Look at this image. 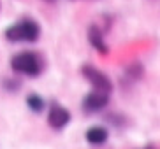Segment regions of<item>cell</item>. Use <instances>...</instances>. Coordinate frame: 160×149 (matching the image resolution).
Returning a JSON list of instances; mask_svg holds the SVG:
<instances>
[{
	"label": "cell",
	"mask_w": 160,
	"mask_h": 149,
	"mask_svg": "<svg viewBox=\"0 0 160 149\" xmlns=\"http://www.w3.org/2000/svg\"><path fill=\"white\" fill-rule=\"evenodd\" d=\"M11 67L18 74L28 75V77H37L42 72V60H41V56L37 53L23 51V53H18V55L12 56Z\"/></svg>",
	"instance_id": "6da1fadb"
},
{
	"label": "cell",
	"mask_w": 160,
	"mask_h": 149,
	"mask_svg": "<svg viewBox=\"0 0 160 149\" xmlns=\"http://www.w3.org/2000/svg\"><path fill=\"white\" fill-rule=\"evenodd\" d=\"M39 35H41V28L33 19L18 21L5 30V39L9 42H35Z\"/></svg>",
	"instance_id": "7a4b0ae2"
},
{
	"label": "cell",
	"mask_w": 160,
	"mask_h": 149,
	"mask_svg": "<svg viewBox=\"0 0 160 149\" xmlns=\"http://www.w3.org/2000/svg\"><path fill=\"white\" fill-rule=\"evenodd\" d=\"M81 74L85 75V79L93 86V89L111 93L113 83H111V79H109L104 72H100L99 69H95V67H92V65H83L81 67Z\"/></svg>",
	"instance_id": "3957f363"
},
{
	"label": "cell",
	"mask_w": 160,
	"mask_h": 149,
	"mask_svg": "<svg viewBox=\"0 0 160 149\" xmlns=\"http://www.w3.org/2000/svg\"><path fill=\"white\" fill-rule=\"evenodd\" d=\"M108 103H109V93L93 89V91H90V93L83 98V111L99 112V111L108 107Z\"/></svg>",
	"instance_id": "277c9868"
},
{
	"label": "cell",
	"mask_w": 160,
	"mask_h": 149,
	"mask_svg": "<svg viewBox=\"0 0 160 149\" xmlns=\"http://www.w3.org/2000/svg\"><path fill=\"white\" fill-rule=\"evenodd\" d=\"M71 121V112L67 111L65 107H62L58 103H53L49 107V112H48V123L51 128L55 130H62L63 126L69 125Z\"/></svg>",
	"instance_id": "5b68a950"
},
{
	"label": "cell",
	"mask_w": 160,
	"mask_h": 149,
	"mask_svg": "<svg viewBox=\"0 0 160 149\" xmlns=\"http://www.w3.org/2000/svg\"><path fill=\"white\" fill-rule=\"evenodd\" d=\"M86 140H88L92 146H102L109 137V132L104 128V126H92L88 128L85 133Z\"/></svg>",
	"instance_id": "8992f818"
},
{
	"label": "cell",
	"mask_w": 160,
	"mask_h": 149,
	"mask_svg": "<svg viewBox=\"0 0 160 149\" xmlns=\"http://www.w3.org/2000/svg\"><path fill=\"white\" fill-rule=\"evenodd\" d=\"M88 39H90V44H92V46H93L99 53H102V55H108V53H109L108 44L104 42L102 32H100L97 26H90V30H88Z\"/></svg>",
	"instance_id": "52a82bcc"
},
{
	"label": "cell",
	"mask_w": 160,
	"mask_h": 149,
	"mask_svg": "<svg viewBox=\"0 0 160 149\" xmlns=\"http://www.w3.org/2000/svg\"><path fill=\"white\" fill-rule=\"evenodd\" d=\"M27 105H28L30 111H33V112H42L44 107H46V102H44L39 95L32 93V95L27 97Z\"/></svg>",
	"instance_id": "ba28073f"
}]
</instances>
